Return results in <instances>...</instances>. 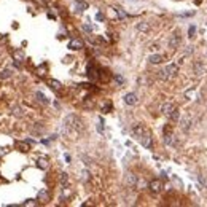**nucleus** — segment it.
<instances>
[{
    "label": "nucleus",
    "mask_w": 207,
    "mask_h": 207,
    "mask_svg": "<svg viewBox=\"0 0 207 207\" xmlns=\"http://www.w3.org/2000/svg\"><path fill=\"white\" fill-rule=\"evenodd\" d=\"M66 126L72 127V129H75V131H81L83 129V123H81V120L78 118L77 115H69L66 118Z\"/></svg>",
    "instance_id": "nucleus-2"
},
{
    "label": "nucleus",
    "mask_w": 207,
    "mask_h": 207,
    "mask_svg": "<svg viewBox=\"0 0 207 207\" xmlns=\"http://www.w3.org/2000/svg\"><path fill=\"white\" fill-rule=\"evenodd\" d=\"M13 58H15L16 61H19V62H23L26 59V56H24V53L21 51V49H16V51H13Z\"/></svg>",
    "instance_id": "nucleus-20"
},
{
    "label": "nucleus",
    "mask_w": 207,
    "mask_h": 207,
    "mask_svg": "<svg viewBox=\"0 0 207 207\" xmlns=\"http://www.w3.org/2000/svg\"><path fill=\"white\" fill-rule=\"evenodd\" d=\"M38 75H45V69H43V67L38 69Z\"/></svg>",
    "instance_id": "nucleus-34"
},
{
    "label": "nucleus",
    "mask_w": 207,
    "mask_h": 207,
    "mask_svg": "<svg viewBox=\"0 0 207 207\" xmlns=\"http://www.w3.org/2000/svg\"><path fill=\"white\" fill-rule=\"evenodd\" d=\"M139 142H140V144L144 145L145 148H148V150H150V148H153V140H152V134H150L148 131H147V132H145L144 135H142Z\"/></svg>",
    "instance_id": "nucleus-4"
},
{
    "label": "nucleus",
    "mask_w": 207,
    "mask_h": 207,
    "mask_svg": "<svg viewBox=\"0 0 207 207\" xmlns=\"http://www.w3.org/2000/svg\"><path fill=\"white\" fill-rule=\"evenodd\" d=\"M16 148L23 153L29 152V142H16Z\"/></svg>",
    "instance_id": "nucleus-16"
},
{
    "label": "nucleus",
    "mask_w": 207,
    "mask_h": 207,
    "mask_svg": "<svg viewBox=\"0 0 207 207\" xmlns=\"http://www.w3.org/2000/svg\"><path fill=\"white\" fill-rule=\"evenodd\" d=\"M13 115H16V116H23V109H21L19 105H15V107H13Z\"/></svg>",
    "instance_id": "nucleus-27"
},
{
    "label": "nucleus",
    "mask_w": 207,
    "mask_h": 207,
    "mask_svg": "<svg viewBox=\"0 0 207 207\" xmlns=\"http://www.w3.org/2000/svg\"><path fill=\"white\" fill-rule=\"evenodd\" d=\"M180 127H182V131L183 132H187L190 127H191V118H188V116H185L183 120H180Z\"/></svg>",
    "instance_id": "nucleus-11"
},
{
    "label": "nucleus",
    "mask_w": 207,
    "mask_h": 207,
    "mask_svg": "<svg viewBox=\"0 0 207 207\" xmlns=\"http://www.w3.org/2000/svg\"><path fill=\"white\" fill-rule=\"evenodd\" d=\"M177 72H178V66H177V64H169V66H166L162 70H159L158 77L161 78V80H169V78H172Z\"/></svg>",
    "instance_id": "nucleus-1"
},
{
    "label": "nucleus",
    "mask_w": 207,
    "mask_h": 207,
    "mask_svg": "<svg viewBox=\"0 0 207 207\" xmlns=\"http://www.w3.org/2000/svg\"><path fill=\"white\" fill-rule=\"evenodd\" d=\"M61 185L62 187H69V175L66 172L61 174Z\"/></svg>",
    "instance_id": "nucleus-26"
},
{
    "label": "nucleus",
    "mask_w": 207,
    "mask_h": 207,
    "mask_svg": "<svg viewBox=\"0 0 207 207\" xmlns=\"http://www.w3.org/2000/svg\"><path fill=\"white\" fill-rule=\"evenodd\" d=\"M110 109H112V104H107V105L104 107V109H102V112H104V113H109V110H110Z\"/></svg>",
    "instance_id": "nucleus-32"
},
{
    "label": "nucleus",
    "mask_w": 207,
    "mask_h": 207,
    "mask_svg": "<svg viewBox=\"0 0 207 207\" xmlns=\"http://www.w3.org/2000/svg\"><path fill=\"white\" fill-rule=\"evenodd\" d=\"M89 178H91L89 177V170H83V172H81V180L83 182H88Z\"/></svg>",
    "instance_id": "nucleus-30"
},
{
    "label": "nucleus",
    "mask_w": 207,
    "mask_h": 207,
    "mask_svg": "<svg viewBox=\"0 0 207 207\" xmlns=\"http://www.w3.org/2000/svg\"><path fill=\"white\" fill-rule=\"evenodd\" d=\"M195 73H196L198 77H201V75H204V73H205V69H204L199 62H196V64H195Z\"/></svg>",
    "instance_id": "nucleus-21"
},
{
    "label": "nucleus",
    "mask_w": 207,
    "mask_h": 207,
    "mask_svg": "<svg viewBox=\"0 0 207 207\" xmlns=\"http://www.w3.org/2000/svg\"><path fill=\"white\" fill-rule=\"evenodd\" d=\"M46 83L51 86L54 91H59L61 88H62V84H61V81H58V80H54V78H48L46 80Z\"/></svg>",
    "instance_id": "nucleus-15"
},
{
    "label": "nucleus",
    "mask_w": 207,
    "mask_h": 207,
    "mask_svg": "<svg viewBox=\"0 0 207 207\" xmlns=\"http://www.w3.org/2000/svg\"><path fill=\"white\" fill-rule=\"evenodd\" d=\"M69 48L70 49H81L83 48V41L78 40V38H73V40L69 41Z\"/></svg>",
    "instance_id": "nucleus-12"
},
{
    "label": "nucleus",
    "mask_w": 207,
    "mask_h": 207,
    "mask_svg": "<svg viewBox=\"0 0 207 207\" xmlns=\"http://www.w3.org/2000/svg\"><path fill=\"white\" fill-rule=\"evenodd\" d=\"M164 144L166 145H175V139H174V135L167 126L164 127Z\"/></svg>",
    "instance_id": "nucleus-6"
},
{
    "label": "nucleus",
    "mask_w": 207,
    "mask_h": 207,
    "mask_svg": "<svg viewBox=\"0 0 207 207\" xmlns=\"http://www.w3.org/2000/svg\"><path fill=\"white\" fill-rule=\"evenodd\" d=\"M148 188H150V191H152V193H159L162 190V182L158 180V178H155V180H152V182L148 183Z\"/></svg>",
    "instance_id": "nucleus-5"
},
{
    "label": "nucleus",
    "mask_w": 207,
    "mask_h": 207,
    "mask_svg": "<svg viewBox=\"0 0 207 207\" xmlns=\"http://www.w3.org/2000/svg\"><path fill=\"white\" fill-rule=\"evenodd\" d=\"M169 118L172 120V121H178V120H180V112H178V109H177V107H175V109L172 110V113H170V115H169Z\"/></svg>",
    "instance_id": "nucleus-24"
},
{
    "label": "nucleus",
    "mask_w": 207,
    "mask_h": 207,
    "mask_svg": "<svg viewBox=\"0 0 207 207\" xmlns=\"http://www.w3.org/2000/svg\"><path fill=\"white\" fill-rule=\"evenodd\" d=\"M180 43H182V40H180V37H178L177 34H174L172 37H170V40H169V48H172V49H175V48H178V46H180Z\"/></svg>",
    "instance_id": "nucleus-9"
},
{
    "label": "nucleus",
    "mask_w": 207,
    "mask_h": 207,
    "mask_svg": "<svg viewBox=\"0 0 207 207\" xmlns=\"http://www.w3.org/2000/svg\"><path fill=\"white\" fill-rule=\"evenodd\" d=\"M96 18H97V19H99V21H102V19H104V16H102V15H101V13H97V16H96Z\"/></svg>",
    "instance_id": "nucleus-36"
},
{
    "label": "nucleus",
    "mask_w": 207,
    "mask_h": 207,
    "mask_svg": "<svg viewBox=\"0 0 207 207\" xmlns=\"http://www.w3.org/2000/svg\"><path fill=\"white\" fill-rule=\"evenodd\" d=\"M88 75H89V78H91V80H96V78L99 77V75H97V70H96L94 67H92L91 64L88 66Z\"/></svg>",
    "instance_id": "nucleus-22"
},
{
    "label": "nucleus",
    "mask_w": 207,
    "mask_h": 207,
    "mask_svg": "<svg viewBox=\"0 0 207 207\" xmlns=\"http://www.w3.org/2000/svg\"><path fill=\"white\" fill-rule=\"evenodd\" d=\"M195 30H196V27H195V26H190V29H188V37H195Z\"/></svg>",
    "instance_id": "nucleus-31"
},
{
    "label": "nucleus",
    "mask_w": 207,
    "mask_h": 207,
    "mask_svg": "<svg viewBox=\"0 0 207 207\" xmlns=\"http://www.w3.org/2000/svg\"><path fill=\"white\" fill-rule=\"evenodd\" d=\"M148 61H150V64H161L162 62V56L161 54H152L148 58Z\"/></svg>",
    "instance_id": "nucleus-17"
},
{
    "label": "nucleus",
    "mask_w": 207,
    "mask_h": 207,
    "mask_svg": "<svg viewBox=\"0 0 207 207\" xmlns=\"http://www.w3.org/2000/svg\"><path fill=\"white\" fill-rule=\"evenodd\" d=\"M147 132V129L142 124H137V126H134L132 127V131H131V134H132V139H135V140H140V137L144 135Z\"/></svg>",
    "instance_id": "nucleus-3"
},
{
    "label": "nucleus",
    "mask_w": 207,
    "mask_h": 207,
    "mask_svg": "<svg viewBox=\"0 0 207 207\" xmlns=\"http://www.w3.org/2000/svg\"><path fill=\"white\" fill-rule=\"evenodd\" d=\"M115 80H116L120 84H123V81H124V80H123V77H121V75H115Z\"/></svg>",
    "instance_id": "nucleus-33"
},
{
    "label": "nucleus",
    "mask_w": 207,
    "mask_h": 207,
    "mask_svg": "<svg viewBox=\"0 0 207 207\" xmlns=\"http://www.w3.org/2000/svg\"><path fill=\"white\" fill-rule=\"evenodd\" d=\"M174 183H177V185H178V187H182V182H180V180H178V178H175V177H174Z\"/></svg>",
    "instance_id": "nucleus-35"
},
{
    "label": "nucleus",
    "mask_w": 207,
    "mask_h": 207,
    "mask_svg": "<svg viewBox=\"0 0 207 207\" xmlns=\"http://www.w3.org/2000/svg\"><path fill=\"white\" fill-rule=\"evenodd\" d=\"M38 201H41V202L49 201V193H48L46 190H41V191L38 193Z\"/></svg>",
    "instance_id": "nucleus-18"
},
{
    "label": "nucleus",
    "mask_w": 207,
    "mask_h": 207,
    "mask_svg": "<svg viewBox=\"0 0 207 207\" xmlns=\"http://www.w3.org/2000/svg\"><path fill=\"white\" fill-rule=\"evenodd\" d=\"M175 109V107L170 104V102H166V104H162L161 105V112H162V115H166L167 118H169V115L172 113V110Z\"/></svg>",
    "instance_id": "nucleus-10"
},
{
    "label": "nucleus",
    "mask_w": 207,
    "mask_h": 207,
    "mask_svg": "<svg viewBox=\"0 0 207 207\" xmlns=\"http://www.w3.org/2000/svg\"><path fill=\"white\" fill-rule=\"evenodd\" d=\"M96 127H97V131L101 132V134L104 132V120H102V118H99V121H97V126H96Z\"/></svg>",
    "instance_id": "nucleus-29"
},
{
    "label": "nucleus",
    "mask_w": 207,
    "mask_h": 207,
    "mask_svg": "<svg viewBox=\"0 0 207 207\" xmlns=\"http://www.w3.org/2000/svg\"><path fill=\"white\" fill-rule=\"evenodd\" d=\"M124 104L126 105H135L137 104V96H135L134 92H127L124 96Z\"/></svg>",
    "instance_id": "nucleus-8"
},
{
    "label": "nucleus",
    "mask_w": 207,
    "mask_h": 207,
    "mask_svg": "<svg viewBox=\"0 0 207 207\" xmlns=\"http://www.w3.org/2000/svg\"><path fill=\"white\" fill-rule=\"evenodd\" d=\"M11 75H13V72H11L10 69H3V70H2V73H0V77H2L3 80H8V78H10Z\"/></svg>",
    "instance_id": "nucleus-25"
},
{
    "label": "nucleus",
    "mask_w": 207,
    "mask_h": 207,
    "mask_svg": "<svg viewBox=\"0 0 207 207\" xmlns=\"http://www.w3.org/2000/svg\"><path fill=\"white\" fill-rule=\"evenodd\" d=\"M126 185L127 187H134V185H137V177H135L134 174L127 172L126 174Z\"/></svg>",
    "instance_id": "nucleus-13"
},
{
    "label": "nucleus",
    "mask_w": 207,
    "mask_h": 207,
    "mask_svg": "<svg viewBox=\"0 0 207 207\" xmlns=\"http://www.w3.org/2000/svg\"><path fill=\"white\" fill-rule=\"evenodd\" d=\"M35 97H37V101H38V102H41V104H49V101L46 99V96L43 94V92H40V91L35 92Z\"/></svg>",
    "instance_id": "nucleus-19"
},
{
    "label": "nucleus",
    "mask_w": 207,
    "mask_h": 207,
    "mask_svg": "<svg viewBox=\"0 0 207 207\" xmlns=\"http://www.w3.org/2000/svg\"><path fill=\"white\" fill-rule=\"evenodd\" d=\"M73 8L77 13H83L84 10H88V2H83V0H77L75 5H73Z\"/></svg>",
    "instance_id": "nucleus-7"
},
{
    "label": "nucleus",
    "mask_w": 207,
    "mask_h": 207,
    "mask_svg": "<svg viewBox=\"0 0 207 207\" xmlns=\"http://www.w3.org/2000/svg\"><path fill=\"white\" fill-rule=\"evenodd\" d=\"M137 30H139V32H148V30H150V26H148V23H145V21H142V23H139V24H137Z\"/></svg>",
    "instance_id": "nucleus-23"
},
{
    "label": "nucleus",
    "mask_w": 207,
    "mask_h": 207,
    "mask_svg": "<svg viewBox=\"0 0 207 207\" xmlns=\"http://www.w3.org/2000/svg\"><path fill=\"white\" fill-rule=\"evenodd\" d=\"M37 166H38L40 169H46V167L49 166V159L46 158V156H40V158L37 159Z\"/></svg>",
    "instance_id": "nucleus-14"
},
{
    "label": "nucleus",
    "mask_w": 207,
    "mask_h": 207,
    "mask_svg": "<svg viewBox=\"0 0 207 207\" xmlns=\"http://www.w3.org/2000/svg\"><path fill=\"white\" fill-rule=\"evenodd\" d=\"M113 10L116 11V15H118V18H120V19H124V18H127V15H126V13H124L123 10H121V8H113Z\"/></svg>",
    "instance_id": "nucleus-28"
}]
</instances>
